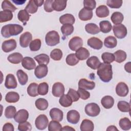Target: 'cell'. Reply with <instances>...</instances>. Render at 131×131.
<instances>
[{"mask_svg": "<svg viewBox=\"0 0 131 131\" xmlns=\"http://www.w3.org/2000/svg\"><path fill=\"white\" fill-rule=\"evenodd\" d=\"M97 73L101 81L104 82H108L113 78L112 65L105 63H101L97 68Z\"/></svg>", "mask_w": 131, "mask_h": 131, "instance_id": "6da1fadb", "label": "cell"}, {"mask_svg": "<svg viewBox=\"0 0 131 131\" xmlns=\"http://www.w3.org/2000/svg\"><path fill=\"white\" fill-rule=\"evenodd\" d=\"M23 31V27L18 24H8L4 26L1 29L2 35L5 38H9L11 36H15Z\"/></svg>", "mask_w": 131, "mask_h": 131, "instance_id": "7a4b0ae2", "label": "cell"}, {"mask_svg": "<svg viewBox=\"0 0 131 131\" xmlns=\"http://www.w3.org/2000/svg\"><path fill=\"white\" fill-rule=\"evenodd\" d=\"M45 41L47 45L49 46H56L60 42L59 35L56 31H49L46 35Z\"/></svg>", "mask_w": 131, "mask_h": 131, "instance_id": "3957f363", "label": "cell"}, {"mask_svg": "<svg viewBox=\"0 0 131 131\" xmlns=\"http://www.w3.org/2000/svg\"><path fill=\"white\" fill-rule=\"evenodd\" d=\"M84 111L86 114L89 116L96 117L99 114L100 108L97 104L95 103H90L85 105Z\"/></svg>", "mask_w": 131, "mask_h": 131, "instance_id": "277c9868", "label": "cell"}, {"mask_svg": "<svg viewBox=\"0 0 131 131\" xmlns=\"http://www.w3.org/2000/svg\"><path fill=\"white\" fill-rule=\"evenodd\" d=\"M113 30L115 36L119 39L124 38L127 33L126 27L122 24L114 25L113 27Z\"/></svg>", "mask_w": 131, "mask_h": 131, "instance_id": "5b68a950", "label": "cell"}, {"mask_svg": "<svg viewBox=\"0 0 131 131\" xmlns=\"http://www.w3.org/2000/svg\"><path fill=\"white\" fill-rule=\"evenodd\" d=\"M49 120L45 115H39L35 119V124L36 127L39 130H43L48 125Z\"/></svg>", "mask_w": 131, "mask_h": 131, "instance_id": "8992f818", "label": "cell"}, {"mask_svg": "<svg viewBox=\"0 0 131 131\" xmlns=\"http://www.w3.org/2000/svg\"><path fill=\"white\" fill-rule=\"evenodd\" d=\"M82 45L83 40L78 36L73 37L69 42V47L73 51H76L78 49L82 47Z\"/></svg>", "mask_w": 131, "mask_h": 131, "instance_id": "52a82bcc", "label": "cell"}, {"mask_svg": "<svg viewBox=\"0 0 131 131\" xmlns=\"http://www.w3.org/2000/svg\"><path fill=\"white\" fill-rule=\"evenodd\" d=\"M16 41L14 39H10L4 41L2 45V50L6 53L10 52L16 48Z\"/></svg>", "mask_w": 131, "mask_h": 131, "instance_id": "ba28073f", "label": "cell"}, {"mask_svg": "<svg viewBox=\"0 0 131 131\" xmlns=\"http://www.w3.org/2000/svg\"><path fill=\"white\" fill-rule=\"evenodd\" d=\"M32 36L30 32H25L19 37V45L23 48H27L32 41Z\"/></svg>", "mask_w": 131, "mask_h": 131, "instance_id": "9c48e42d", "label": "cell"}, {"mask_svg": "<svg viewBox=\"0 0 131 131\" xmlns=\"http://www.w3.org/2000/svg\"><path fill=\"white\" fill-rule=\"evenodd\" d=\"M29 118V113L25 109H21L19 110L15 114L14 118V120L18 123H23L24 122L27 121Z\"/></svg>", "mask_w": 131, "mask_h": 131, "instance_id": "30bf717a", "label": "cell"}, {"mask_svg": "<svg viewBox=\"0 0 131 131\" xmlns=\"http://www.w3.org/2000/svg\"><path fill=\"white\" fill-rule=\"evenodd\" d=\"M64 86L61 82H56L52 86V93L53 95L56 97H59L64 94Z\"/></svg>", "mask_w": 131, "mask_h": 131, "instance_id": "8fae6325", "label": "cell"}, {"mask_svg": "<svg viewBox=\"0 0 131 131\" xmlns=\"http://www.w3.org/2000/svg\"><path fill=\"white\" fill-rule=\"evenodd\" d=\"M48 72V69L47 65L39 64L35 68L34 74L37 78L41 79L47 76Z\"/></svg>", "mask_w": 131, "mask_h": 131, "instance_id": "7c38bea8", "label": "cell"}, {"mask_svg": "<svg viewBox=\"0 0 131 131\" xmlns=\"http://www.w3.org/2000/svg\"><path fill=\"white\" fill-rule=\"evenodd\" d=\"M128 87L124 82H120L117 84L116 87V92L119 96L125 97L128 94Z\"/></svg>", "mask_w": 131, "mask_h": 131, "instance_id": "4fadbf2b", "label": "cell"}, {"mask_svg": "<svg viewBox=\"0 0 131 131\" xmlns=\"http://www.w3.org/2000/svg\"><path fill=\"white\" fill-rule=\"evenodd\" d=\"M67 119L69 123L76 124L80 120V114L76 110H71L67 113Z\"/></svg>", "mask_w": 131, "mask_h": 131, "instance_id": "5bb4252c", "label": "cell"}, {"mask_svg": "<svg viewBox=\"0 0 131 131\" xmlns=\"http://www.w3.org/2000/svg\"><path fill=\"white\" fill-rule=\"evenodd\" d=\"M5 86L7 89H15L17 86L16 79L14 75L9 74L6 76L5 82Z\"/></svg>", "mask_w": 131, "mask_h": 131, "instance_id": "9a60e30c", "label": "cell"}, {"mask_svg": "<svg viewBox=\"0 0 131 131\" xmlns=\"http://www.w3.org/2000/svg\"><path fill=\"white\" fill-rule=\"evenodd\" d=\"M95 87V83L93 81H89L86 79L82 78L79 80L78 88L84 90H91Z\"/></svg>", "mask_w": 131, "mask_h": 131, "instance_id": "2e32d148", "label": "cell"}, {"mask_svg": "<svg viewBox=\"0 0 131 131\" xmlns=\"http://www.w3.org/2000/svg\"><path fill=\"white\" fill-rule=\"evenodd\" d=\"M50 116L52 120L60 122L62 120L63 114L62 111L58 108H53L50 111Z\"/></svg>", "mask_w": 131, "mask_h": 131, "instance_id": "e0dca14e", "label": "cell"}, {"mask_svg": "<svg viewBox=\"0 0 131 131\" xmlns=\"http://www.w3.org/2000/svg\"><path fill=\"white\" fill-rule=\"evenodd\" d=\"M21 65L24 68L31 70L36 68V63L34 59L30 57H25L21 61Z\"/></svg>", "mask_w": 131, "mask_h": 131, "instance_id": "ac0fdd59", "label": "cell"}, {"mask_svg": "<svg viewBox=\"0 0 131 131\" xmlns=\"http://www.w3.org/2000/svg\"><path fill=\"white\" fill-rule=\"evenodd\" d=\"M88 45L95 50H99L103 46L102 41L98 38L92 37L89 38L87 41Z\"/></svg>", "mask_w": 131, "mask_h": 131, "instance_id": "d6986e66", "label": "cell"}, {"mask_svg": "<svg viewBox=\"0 0 131 131\" xmlns=\"http://www.w3.org/2000/svg\"><path fill=\"white\" fill-rule=\"evenodd\" d=\"M78 16L79 19L82 21L90 20L93 17V11L92 10H88L83 8L79 11Z\"/></svg>", "mask_w": 131, "mask_h": 131, "instance_id": "ffe728a7", "label": "cell"}, {"mask_svg": "<svg viewBox=\"0 0 131 131\" xmlns=\"http://www.w3.org/2000/svg\"><path fill=\"white\" fill-rule=\"evenodd\" d=\"M59 21L62 25H73L75 21V18L72 14L67 13L61 15L59 17Z\"/></svg>", "mask_w": 131, "mask_h": 131, "instance_id": "44dd1931", "label": "cell"}, {"mask_svg": "<svg viewBox=\"0 0 131 131\" xmlns=\"http://www.w3.org/2000/svg\"><path fill=\"white\" fill-rule=\"evenodd\" d=\"M100 63L101 62L99 60L98 58L95 56H92L89 57L86 60L87 66L93 70H96Z\"/></svg>", "mask_w": 131, "mask_h": 131, "instance_id": "7402d4cb", "label": "cell"}, {"mask_svg": "<svg viewBox=\"0 0 131 131\" xmlns=\"http://www.w3.org/2000/svg\"><path fill=\"white\" fill-rule=\"evenodd\" d=\"M67 1L65 0H54L52 4L53 10L61 11L65 9L67 6Z\"/></svg>", "mask_w": 131, "mask_h": 131, "instance_id": "603a6c76", "label": "cell"}, {"mask_svg": "<svg viewBox=\"0 0 131 131\" xmlns=\"http://www.w3.org/2000/svg\"><path fill=\"white\" fill-rule=\"evenodd\" d=\"M101 103L104 108L109 109L113 106L114 99L111 96H105L101 99Z\"/></svg>", "mask_w": 131, "mask_h": 131, "instance_id": "cb8c5ba5", "label": "cell"}, {"mask_svg": "<svg viewBox=\"0 0 131 131\" xmlns=\"http://www.w3.org/2000/svg\"><path fill=\"white\" fill-rule=\"evenodd\" d=\"M75 55L79 60H83L89 57L90 52L86 48L81 47L76 51Z\"/></svg>", "mask_w": 131, "mask_h": 131, "instance_id": "d4e9b609", "label": "cell"}, {"mask_svg": "<svg viewBox=\"0 0 131 131\" xmlns=\"http://www.w3.org/2000/svg\"><path fill=\"white\" fill-rule=\"evenodd\" d=\"M23 55L18 52H15L10 54L7 58L8 60L13 64H18L23 60Z\"/></svg>", "mask_w": 131, "mask_h": 131, "instance_id": "484cf974", "label": "cell"}, {"mask_svg": "<svg viewBox=\"0 0 131 131\" xmlns=\"http://www.w3.org/2000/svg\"><path fill=\"white\" fill-rule=\"evenodd\" d=\"M109 13V10L105 5H100L96 8V14L97 16L100 18L106 17L108 16Z\"/></svg>", "mask_w": 131, "mask_h": 131, "instance_id": "4316f807", "label": "cell"}, {"mask_svg": "<svg viewBox=\"0 0 131 131\" xmlns=\"http://www.w3.org/2000/svg\"><path fill=\"white\" fill-rule=\"evenodd\" d=\"M94 128L93 122L88 119H84L80 126V129L81 131H92Z\"/></svg>", "mask_w": 131, "mask_h": 131, "instance_id": "83f0119b", "label": "cell"}, {"mask_svg": "<svg viewBox=\"0 0 131 131\" xmlns=\"http://www.w3.org/2000/svg\"><path fill=\"white\" fill-rule=\"evenodd\" d=\"M13 15L11 11L9 10H3L0 11V23L7 22L11 20Z\"/></svg>", "mask_w": 131, "mask_h": 131, "instance_id": "f1b7e54d", "label": "cell"}, {"mask_svg": "<svg viewBox=\"0 0 131 131\" xmlns=\"http://www.w3.org/2000/svg\"><path fill=\"white\" fill-rule=\"evenodd\" d=\"M38 7V6L37 4L36 0H30L26 6L25 10L29 13L34 14L37 11Z\"/></svg>", "mask_w": 131, "mask_h": 131, "instance_id": "f546056e", "label": "cell"}, {"mask_svg": "<svg viewBox=\"0 0 131 131\" xmlns=\"http://www.w3.org/2000/svg\"><path fill=\"white\" fill-rule=\"evenodd\" d=\"M104 45L107 48H114L117 45V40L116 38L113 36H108L106 37L104 40Z\"/></svg>", "mask_w": 131, "mask_h": 131, "instance_id": "4dcf8cb0", "label": "cell"}, {"mask_svg": "<svg viewBox=\"0 0 131 131\" xmlns=\"http://www.w3.org/2000/svg\"><path fill=\"white\" fill-rule=\"evenodd\" d=\"M19 99V94L15 92H9L5 96V100L8 103H15Z\"/></svg>", "mask_w": 131, "mask_h": 131, "instance_id": "1f68e13d", "label": "cell"}, {"mask_svg": "<svg viewBox=\"0 0 131 131\" xmlns=\"http://www.w3.org/2000/svg\"><path fill=\"white\" fill-rule=\"evenodd\" d=\"M30 15L29 13L25 10H20L17 14V18L18 20L21 21L24 25H26L27 22L29 20Z\"/></svg>", "mask_w": 131, "mask_h": 131, "instance_id": "d6a6232c", "label": "cell"}, {"mask_svg": "<svg viewBox=\"0 0 131 131\" xmlns=\"http://www.w3.org/2000/svg\"><path fill=\"white\" fill-rule=\"evenodd\" d=\"M85 31L91 34H96L100 32V30L98 26L94 23H89L85 26Z\"/></svg>", "mask_w": 131, "mask_h": 131, "instance_id": "836d02e7", "label": "cell"}, {"mask_svg": "<svg viewBox=\"0 0 131 131\" xmlns=\"http://www.w3.org/2000/svg\"><path fill=\"white\" fill-rule=\"evenodd\" d=\"M34 59L39 64L47 65L50 62L49 56L46 54H41L35 56Z\"/></svg>", "mask_w": 131, "mask_h": 131, "instance_id": "e575fe53", "label": "cell"}, {"mask_svg": "<svg viewBox=\"0 0 131 131\" xmlns=\"http://www.w3.org/2000/svg\"><path fill=\"white\" fill-rule=\"evenodd\" d=\"M100 30L102 33H107L110 32L112 29V26L111 23L108 20H102L99 23Z\"/></svg>", "mask_w": 131, "mask_h": 131, "instance_id": "d590c367", "label": "cell"}, {"mask_svg": "<svg viewBox=\"0 0 131 131\" xmlns=\"http://www.w3.org/2000/svg\"><path fill=\"white\" fill-rule=\"evenodd\" d=\"M35 106L37 109L40 111H44L46 110L48 107V101L42 98H38L35 101Z\"/></svg>", "mask_w": 131, "mask_h": 131, "instance_id": "8d00e7d4", "label": "cell"}, {"mask_svg": "<svg viewBox=\"0 0 131 131\" xmlns=\"http://www.w3.org/2000/svg\"><path fill=\"white\" fill-rule=\"evenodd\" d=\"M111 19L113 24L115 25H118L121 24L124 19V16L121 12H115L112 14Z\"/></svg>", "mask_w": 131, "mask_h": 131, "instance_id": "74e56055", "label": "cell"}, {"mask_svg": "<svg viewBox=\"0 0 131 131\" xmlns=\"http://www.w3.org/2000/svg\"><path fill=\"white\" fill-rule=\"evenodd\" d=\"M17 77L18 79L19 83L22 85H25L28 80V76L27 74L21 70H18L16 72Z\"/></svg>", "mask_w": 131, "mask_h": 131, "instance_id": "f35d334b", "label": "cell"}, {"mask_svg": "<svg viewBox=\"0 0 131 131\" xmlns=\"http://www.w3.org/2000/svg\"><path fill=\"white\" fill-rule=\"evenodd\" d=\"M38 84L36 83H31L27 88V93L31 97L37 96L38 93Z\"/></svg>", "mask_w": 131, "mask_h": 131, "instance_id": "ab89813d", "label": "cell"}, {"mask_svg": "<svg viewBox=\"0 0 131 131\" xmlns=\"http://www.w3.org/2000/svg\"><path fill=\"white\" fill-rule=\"evenodd\" d=\"M59 102L62 106L68 107L72 105L73 101L71 98L67 94H63L60 97Z\"/></svg>", "mask_w": 131, "mask_h": 131, "instance_id": "60d3db41", "label": "cell"}, {"mask_svg": "<svg viewBox=\"0 0 131 131\" xmlns=\"http://www.w3.org/2000/svg\"><path fill=\"white\" fill-rule=\"evenodd\" d=\"M115 57V60L118 63H121L123 62L126 58L127 55L125 52L123 50H118L114 54Z\"/></svg>", "mask_w": 131, "mask_h": 131, "instance_id": "b9f144b4", "label": "cell"}, {"mask_svg": "<svg viewBox=\"0 0 131 131\" xmlns=\"http://www.w3.org/2000/svg\"><path fill=\"white\" fill-rule=\"evenodd\" d=\"M120 128L124 130H127L131 128V122L130 120L126 117L121 118L119 122Z\"/></svg>", "mask_w": 131, "mask_h": 131, "instance_id": "7bdbcfd3", "label": "cell"}, {"mask_svg": "<svg viewBox=\"0 0 131 131\" xmlns=\"http://www.w3.org/2000/svg\"><path fill=\"white\" fill-rule=\"evenodd\" d=\"M117 107L119 110L122 112H130V104L125 101H120L117 103Z\"/></svg>", "mask_w": 131, "mask_h": 131, "instance_id": "ee69618b", "label": "cell"}, {"mask_svg": "<svg viewBox=\"0 0 131 131\" xmlns=\"http://www.w3.org/2000/svg\"><path fill=\"white\" fill-rule=\"evenodd\" d=\"M74 27L72 25L65 24L61 27V31L64 36H69L71 35L74 31Z\"/></svg>", "mask_w": 131, "mask_h": 131, "instance_id": "f6af8a7d", "label": "cell"}, {"mask_svg": "<svg viewBox=\"0 0 131 131\" xmlns=\"http://www.w3.org/2000/svg\"><path fill=\"white\" fill-rule=\"evenodd\" d=\"M79 60L77 58L75 54L74 53L69 54L66 59V63L70 66H75L79 62Z\"/></svg>", "mask_w": 131, "mask_h": 131, "instance_id": "bcb514c9", "label": "cell"}, {"mask_svg": "<svg viewBox=\"0 0 131 131\" xmlns=\"http://www.w3.org/2000/svg\"><path fill=\"white\" fill-rule=\"evenodd\" d=\"M16 113V108L13 105H9L7 106L5 111V116L8 119H11L13 118Z\"/></svg>", "mask_w": 131, "mask_h": 131, "instance_id": "7dc6e473", "label": "cell"}, {"mask_svg": "<svg viewBox=\"0 0 131 131\" xmlns=\"http://www.w3.org/2000/svg\"><path fill=\"white\" fill-rule=\"evenodd\" d=\"M101 58L104 63L110 64L115 60L114 54L109 52H104L101 55Z\"/></svg>", "mask_w": 131, "mask_h": 131, "instance_id": "c3c4849f", "label": "cell"}, {"mask_svg": "<svg viewBox=\"0 0 131 131\" xmlns=\"http://www.w3.org/2000/svg\"><path fill=\"white\" fill-rule=\"evenodd\" d=\"M62 52L59 49H55L50 53V57L56 61L60 60L62 57Z\"/></svg>", "mask_w": 131, "mask_h": 131, "instance_id": "681fc988", "label": "cell"}, {"mask_svg": "<svg viewBox=\"0 0 131 131\" xmlns=\"http://www.w3.org/2000/svg\"><path fill=\"white\" fill-rule=\"evenodd\" d=\"M62 126L58 121L52 120L50 122L48 125V130L49 131L62 130Z\"/></svg>", "mask_w": 131, "mask_h": 131, "instance_id": "f907efd6", "label": "cell"}, {"mask_svg": "<svg viewBox=\"0 0 131 131\" xmlns=\"http://www.w3.org/2000/svg\"><path fill=\"white\" fill-rule=\"evenodd\" d=\"M41 42L40 39L37 38L32 40L29 45V48L31 51H38L41 47Z\"/></svg>", "mask_w": 131, "mask_h": 131, "instance_id": "816d5d0a", "label": "cell"}, {"mask_svg": "<svg viewBox=\"0 0 131 131\" xmlns=\"http://www.w3.org/2000/svg\"><path fill=\"white\" fill-rule=\"evenodd\" d=\"M2 8L3 10H9L12 12L15 11L17 8L9 1H4L2 3Z\"/></svg>", "mask_w": 131, "mask_h": 131, "instance_id": "f5cc1de1", "label": "cell"}, {"mask_svg": "<svg viewBox=\"0 0 131 131\" xmlns=\"http://www.w3.org/2000/svg\"><path fill=\"white\" fill-rule=\"evenodd\" d=\"M49 90L48 84L46 82H42L38 85V93L40 95H46Z\"/></svg>", "mask_w": 131, "mask_h": 131, "instance_id": "db71d44e", "label": "cell"}, {"mask_svg": "<svg viewBox=\"0 0 131 131\" xmlns=\"http://www.w3.org/2000/svg\"><path fill=\"white\" fill-rule=\"evenodd\" d=\"M122 0H108L106 1V5L111 8H119L122 5Z\"/></svg>", "mask_w": 131, "mask_h": 131, "instance_id": "11a10c76", "label": "cell"}, {"mask_svg": "<svg viewBox=\"0 0 131 131\" xmlns=\"http://www.w3.org/2000/svg\"><path fill=\"white\" fill-rule=\"evenodd\" d=\"M67 95L71 98L73 102L77 101L79 99V96L77 91L70 88L67 93Z\"/></svg>", "mask_w": 131, "mask_h": 131, "instance_id": "9f6ffc18", "label": "cell"}, {"mask_svg": "<svg viewBox=\"0 0 131 131\" xmlns=\"http://www.w3.org/2000/svg\"><path fill=\"white\" fill-rule=\"evenodd\" d=\"M18 129L20 131H30L32 129L31 124L27 121L19 123L18 125Z\"/></svg>", "mask_w": 131, "mask_h": 131, "instance_id": "6f0895ef", "label": "cell"}, {"mask_svg": "<svg viewBox=\"0 0 131 131\" xmlns=\"http://www.w3.org/2000/svg\"><path fill=\"white\" fill-rule=\"evenodd\" d=\"M83 6L84 8L93 10L96 7V3L94 0H84L83 1Z\"/></svg>", "mask_w": 131, "mask_h": 131, "instance_id": "680465c9", "label": "cell"}, {"mask_svg": "<svg viewBox=\"0 0 131 131\" xmlns=\"http://www.w3.org/2000/svg\"><path fill=\"white\" fill-rule=\"evenodd\" d=\"M77 92L79 94V97L83 100H86L90 97V93L85 90L79 88L78 89Z\"/></svg>", "mask_w": 131, "mask_h": 131, "instance_id": "91938a15", "label": "cell"}, {"mask_svg": "<svg viewBox=\"0 0 131 131\" xmlns=\"http://www.w3.org/2000/svg\"><path fill=\"white\" fill-rule=\"evenodd\" d=\"M53 0H46L43 3L44 10L47 12H51L53 11L52 8V4Z\"/></svg>", "mask_w": 131, "mask_h": 131, "instance_id": "94428289", "label": "cell"}, {"mask_svg": "<svg viewBox=\"0 0 131 131\" xmlns=\"http://www.w3.org/2000/svg\"><path fill=\"white\" fill-rule=\"evenodd\" d=\"M14 130V126L11 123H5L3 127V131H13Z\"/></svg>", "mask_w": 131, "mask_h": 131, "instance_id": "6125c7cd", "label": "cell"}, {"mask_svg": "<svg viewBox=\"0 0 131 131\" xmlns=\"http://www.w3.org/2000/svg\"><path fill=\"white\" fill-rule=\"evenodd\" d=\"M124 69L126 72L130 73V62H128L126 63L124 66Z\"/></svg>", "mask_w": 131, "mask_h": 131, "instance_id": "be15d7a7", "label": "cell"}, {"mask_svg": "<svg viewBox=\"0 0 131 131\" xmlns=\"http://www.w3.org/2000/svg\"><path fill=\"white\" fill-rule=\"evenodd\" d=\"M62 130H75V129L71 127V126H68V125H66V126H64L63 127V128H62Z\"/></svg>", "mask_w": 131, "mask_h": 131, "instance_id": "e7e4bbea", "label": "cell"}, {"mask_svg": "<svg viewBox=\"0 0 131 131\" xmlns=\"http://www.w3.org/2000/svg\"><path fill=\"white\" fill-rule=\"evenodd\" d=\"M106 130H107V131H108V130H110V131H111V130H118V129L117 128L116 126L110 125L107 128Z\"/></svg>", "mask_w": 131, "mask_h": 131, "instance_id": "03108f58", "label": "cell"}, {"mask_svg": "<svg viewBox=\"0 0 131 131\" xmlns=\"http://www.w3.org/2000/svg\"><path fill=\"white\" fill-rule=\"evenodd\" d=\"M13 2L15 3L17 5H23L24 3L26 2V1H13Z\"/></svg>", "mask_w": 131, "mask_h": 131, "instance_id": "003e7915", "label": "cell"}]
</instances>
